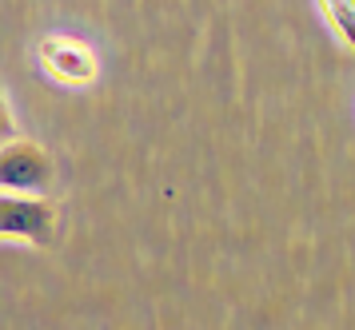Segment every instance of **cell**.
<instances>
[{"label": "cell", "mask_w": 355, "mask_h": 330, "mask_svg": "<svg viewBox=\"0 0 355 330\" xmlns=\"http://www.w3.org/2000/svg\"><path fill=\"white\" fill-rule=\"evenodd\" d=\"M52 231H56V207L49 199L24 195V191H4V199H0V235L49 247Z\"/></svg>", "instance_id": "6da1fadb"}, {"label": "cell", "mask_w": 355, "mask_h": 330, "mask_svg": "<svg viewBox=\"0 0 355 330\" xmlns=\"http://www.w3.org/2000/svg\"><path fill=\"white\" fill-rule=\"evenodd\" d=\"M0 183L4 191L40 195L52 183V156L33 140H8L0 152Z\"/></svg>", "instance_id": "7a4b0ae2"}, {"label": "cell", "mask_w": 355, "mask_h": 330, "mask_svg": "<svg viewBox=\"0 0 355 330\" xmlns=\"http://www.w3.org/2000/svg\"><path fill=\"white\" fill-rule=\"evenodd\" d=\"M36 60H40V68L52 80H60V84L84 88V84L96 80V52L84 44V40H76V36H49V40H40Z\"/></svg>", "instance_id": "3957f363"}, {"label": "cell", "mask_w": 355, "mask_h": 330, "mask_svg": "<svg viewBox=\"0 0 355 330\" xmlns=\"http://www.w3.org/2000/svg\"><path fill=\"white\" fill-rule=\"evenodd\" d=\"M320 8L331 20V28H336L339 40L347 48H355V0H320Z\"/></svg>", "instance_id": "277c9868"}]
</instances>
